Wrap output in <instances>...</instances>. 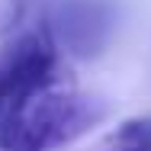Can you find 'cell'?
I'll use <instances>...</instances> for the list:
<instances>
[{
	"label": "cell",
	"instance_id": "obj_1",
	"mask_svg": "<svg viewBox=\"0 0 151 151\" xmlns=\"http://www.w3.org/2000/svg\"><path fill=\"white\" fill-rule=\"evenodd\" d=\"M109 116L106 100L77 93L71 84L32 96L23 109L0 122V151H52L61 148Z\"/></svg>",
	"mask_w": 151,
	"mask_h": 151
},
{
	"label": "cell",
	"instance_id": "obj_2",
	"mask_svg": "<svg viewBox=\"0 0 151 151\" xmlns=\"http://www.w3.org/2000/svg\"><path fill=\"white\" fill-rule=\"evenodd\" d=\"M61 84H68V77L52 29L26 32L0 58V122L23 109L32 96Z\"/></svg>",
	"mask_w": 151,
	"mask_h": 151
},
{
	"label": "cell",
	"instance_id": "obj_3",
	"mask_svg": "<svg viewBox=\"0 0 151 151\" xmlns=\"http://www.w3.org/2000/svg\"><path fill=\"white\" fill-rule=\"evenodd\" d=\"M113 3L109 0H58L52 16V35L61 52L77 58H96L113 35Z\"/></svg>",
	"mask_w": 151,
	"mask_h": 151
},
{
	"label": "cell",
	"instance_id": "obj_4",
	"mask_svg": "<svg viewBox=\"0 0 151 151\" xmlns=\"http://www.w3.org/2000/svg\"><path fill=\"white\" fill-rule=\"evenodd\" d=\"M90 151H151V116L122 119Z\"/></svg>",
	"mask_w": 151,
	"mask_h": 151
},
{
	"label": "cell",
	"instance_id": "obj_5",
	"mask_svg": "<svg viewBox=\"0 0 151 151\" xmlns=\"http://www.w3.org/2000/svg\"><path fill=\"white\" fill-rule=\"evenodd\" d=\"M29 16V0H0V35L16 32Z\"/></svg>",
	"mask_w": 151,
	"mask_h": 151
}]
</instances>
